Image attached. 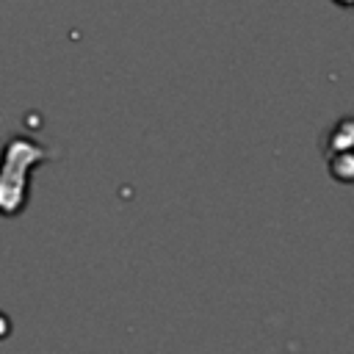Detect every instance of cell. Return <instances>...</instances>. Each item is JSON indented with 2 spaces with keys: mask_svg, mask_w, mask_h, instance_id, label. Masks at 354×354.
Returning a JSON list of instances; mask_svg holds the SVG:
<instances>
[{
  "mask_svg": "<svg viewBox=\"0 0 354 354\" xmlns=\"http://www.w3.org/2000/svg\"><path fill=\"white\" fill-rule=\"evenodd\" d=\"M39 147H33L28 138H11L3 155V169H0V213L14 216L25 205V169L39 160Z\"/></svg>",
  "mask_w": 354,
  "mask_h": 354,
  "instance_id": "6da1fadb",
  "label": "cell"
}]
</instances>
